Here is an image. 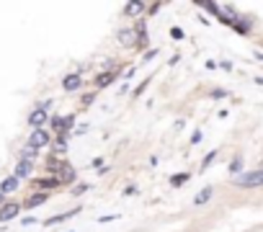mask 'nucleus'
I'll use <instances>...</instances> for the list:
<instances>
[{
	"label": "nucleus",
	"instance_id": "2eb2a0df",
	"mask_svg": "<svg viewBox=\"0 0 263 232\" xmlns=\"http://www.w3.org/2000/svg\"><path fill=\"white\" fill-rule=\"evenodd\" d=\"M57 183H60V178H49V181H39L36 186H39V188H54Z\"/></svg>",
	"mask_w": 263,
	"mask_h": 232
},
{
	"label": "nucleus",
	"instance_id": "ddd939ff",
	"mask_svg": "<svg viewBox=\"0 0 263 232\" xmlns=\"http://www.w3.org/2000/svg\"><path fill=\"white\" fill-rule=\"evenodd\" d=\"M111 80H114V72H103V75H98V80H96V85L98 88H106Z\"/></svg>",
	"mask_w": 263,
	"mask_h": 232
},
{
	"label": "nucleus",
	"instance_id": "b1692460",
	"mask_svg": "<svg viewBox=\"0 0 263 232\" xmlns=\"http://www.w3.org/2000/svg\"><path fill=\"white\" fill-rule=\"evenodd\" d=\"M0 201H3V193H0Z\"/></svg>",
	"mask_w": 263,
	"mask_h": 232
},
{
	"label": "nucleus",
	"instance_id": "0eeeda50",
	"mask_svg": "<svg viewBox=\"0 0 263 232\" xmlns=\"http://www.w3.org/2000/svg\"><path fill=\"white\" fill-rule=\"evenodd\" d=\"M52 127H54V129H70V127H72V116H54Z\"/></svg>",
	"mask_w": 263,
	"mask_h": 232
},
{
	"label": "nucleus",
	"instance_id": "9d476101",
	"mask_svg": "<svg viewBox=\"0 0 263 232\" xmlns=\"http://www.w3.org/2000/svg\"><path fill=\"white\" fill-rule=\"evenodd\" d=\"M209 199H212V188H204V191L199 193V196L194 199V204H196V207H204V204H207Z\"/></svg>",
	"mask_w": 263,
	"mask_h": 232
},
{
	"label": "nucleus",
	"instance_id": "aec40b11",
	"mask_svg": "<svg viewBox=\"0 0 263 232\" xmlns=\"http://www.w3.org/2000/svg\"><path fill=\"white\" fill-rule=\"evenodd\" d=\"M214 155H217V150H212V152L207 155V160H204V165H201V168H209V163L214 160Z\"/></svg>",
	"mask_w": 263,
	"mask_h": 232
},
{
	"label": "nucleus",
	"instance_id": "4be33fe9",
	"mask_svg": "<svg viewBox=\"0 0 263 232\" xmlns=\"http://www.w3.org/2000/svg\"><path fill=\"white\" fill-rule=\"evenodd\" d=\"M170 34H173L176 39H183V34H181V28H170Z\"/></svg>",
	"mask_w": 263,
	"mask_h": 232
},
{
	"label": "nucleus",
	"instance_id": "7ed1b4c3",
	"mask_svg": "<svg viewBox=\"0 0 263 232\" xmlns=\"http://www.w3.org/2000/svg\"><path fill=\"white\" fill-rule=\"evenodd\" d=\"M47 142H49V134H47L44 129H36V132L31 134V139H28V144H31V147H36V150L44 147Z\"/></svg>",
	"mask_w": 263,
	"mask_h": 232
},
{
	"label": "nucleus",
	"instance_id": "412c9836",
	"mask_svg": "<svg viewBox=\"0 0 263 232\" xmlns=\"http://www.w3.org/2000/svg\"><path fill=\"white\" fill-rule=\"evenodd\" d=\"M83 191H88V186H75L72 188V193H83Z\"/></svg>",
	"mask_w": 263,
	"mask_h": 232
},
{
	"label": "nucleus",
	"instance_id": "f8f14e48",
	"mask_svg": "<svg viewBox=\"0 0 263 232\" xmlns=\"http://www.w3.org/2000/svg\"><path fill=\"white\" fill-rule=\"evenodd\" d=\"M127 16H137V13H142L144 11V3H127Z\"/></svg>",
	"mask_w": 263,
	"mask_h": 232
},
{
	"label": "nucleus",
	"instance_id": "f03ea898",
	"mask_svg": "<svg viewBox=\"0 0 263 232\" xmlns=\"http://www.w3.org/2000/svg\"><path fill=\"white\" fill-rule=\"evenodd\" d=\"M44 122H47V111H44V108H36V111L28 116V124L34 127V132H36V129H42V124H44Z\"/></svg>",
	"mask_w": 263,
	"mask_h": 232
},
{
	"label": "nucleus",
	"instance_id": "6ab92c4d",
	"mask_svg": "<svg viewBox=\"0 0 263 232\" xmlns=\"http://www.w3.org/2000/svg\"><path fill=\"white\" fill-rule=\"evenodd\" d=\"M240 168H243V160H240V158H235V160H232V165H230V170H232V173H238Z\"/></svg>",
	"mask_w": 263,
	"mask_h": 232
},
{
	"label": "nucleus",
	"instance_id": "6e6552de",
	"mask_svg": "<svg viewBox=\"0 0 263 232\" xmlns=\"http://www.w3.org/2000/svg\"><path fill=\"white\" fill-rule=\"evenodd\" d=\"M16 188H18V178L16 176H11V178H6L3 183H0V193H11Z\"/></svg>",
	"mask_w": 263,
	"mask_h": 232
},
{
	"label": "nucleus",
	"instance_id": "5701e85b",
	"mask_svg": "<svg viewBox=\"0 0 263 232\" xmlns=\"http://www.w3.org/2000/svg\"><path fill=\"white\" fill-rule=\"evenodd\" d=\"M255 83H258V85H263V77H258V80H255Z\"/></svg>",
	"mask_w": 263,
	"mask_h": 232
},
{
	"label": "nucleus",
	"instance_id": "f257e3e1",
	"mask_svg": "<svg viewBox=\"0 0 263 232\" xmlns=\"http://www.w3.org/2000/svg\"><path fill=\"white\" fill-rule=\"evenodd\" d=\"M235 183H238L240 188H258V186H263V168H260V170H248V173H243Z\"/></svg>",
	"mask_w": 263,
	"mask_h": 232
},
{
	"label": "nucleus",
	"instance_id": "20e7f679",
	"mask_svg": "<svg viewBox=\"0 0 263 232\" xmlns=\"http://www.w3.org/2000/svg\"><path fill=\"white\" fill-rule=\"evenodd\" d=\"M18 212H21V207H18V204H8V207H3V209H0V222H8V219H13Z\"/></svg>",
	"mask_w": 263,
	"mask_h": 232
},
{
	"label": "nucleus",
	"instance_id": "f3484780",
	"mask_svg": "<svg viewBox=\"0 0 263 232\" xmlns=\"http://www.w3.org/2000/svg\"><path fill=\"white\" fill-rule=\"evenodd\" d=\"M34 155H36V147H31V144H26V147H23V160H31V158H34Z\"/></svg>",
	"mask_w": 263,
	"mask_h": 232
},
{
	"label": "nucleus",
	"instance_id": "1a4fd4ad",
	"mask_svg": "<svg viewBox=\"0 0 263 232\" xmlns=\"http://www.w3.org/2000/svg\"><path fill=\"white\" fill-rule=\"evenodd\" d=\"M28 173H31V160H21L16 165V178H26Z\"/></svg>",
	"mask_w": 263,
	"mask_h": 232
},
{
	"label": "nucleus",
	"instance_id": "39448f33",
	"mask_svg": "<svg viewBox=\"0 0 263 232\" xmlns=\"http://www.w3.org/2000/svg\"><path fill=\"white\" fill-rule=\"evenodd\" d=\"M80 85H83L80 75H67V77H65V83H62V88H65V91H78Z\"/></svg>",
	"mask_w": 263,
	"mask_h": 232
},
{
	"label": "nucleus",
	"instance_id": "4468645a",
	"mask_svg": "<svg viewBox=\"0 0 263 232\" xmlns=\"http://www.w3.org/2000/svg\"><path fill=\"white\" fill-rule=\"evenodd\" d=\"M44 199H47V193H39V196H31V199H28V201H26L23 207H28V209H34V207H39V204H42Z\"/></svg>",
	"mask_w": 263,
	"mask_h": 232
},
{
	"label": "nucleus",
	"instance_id": "a211bd4d",
	"mask_svg": "<svg viewBox=\"0 0 263 232\" xmlns=\"http://www.w3.org/2000/svg\"><path fill=\"white\" fill-rule=\"evenodd\" d=\"M170 181H173V186H181V183H186V181H189V173H183V176H173Z\"/></svg>",
	"mask_w": 263,
	"mask_h": 232
},
{
	"label": "nucleus",
	"instance_id": "9b49d317",
	"mask_svg": "<svg viewBox=\"0 0 263 232\" xmlns=\"http://www.w3.org/2000/svg\"><path fill=\"white\" fill-rule=\"evenodd\" d=\"M80 209H72V212H65V214H60V217H52V219H47V224H57V222H65V219H70V217H75Z\"/></svg>",
	"mask_w": 263,
	"mask_h": 232
},
{
	"label": "nucleus",
	"instance_id": "dca6fc26",
	"mask_svg": "<svg viewBox=\"0 0 263 232\" xmlns=\"http://www.w3.org/2000/svg\"><path fill=\"white\" fill-rule=\"evenodd\" d=\"M72 178H75V170H72V168H62L60 181H65V183H67V181H72Z\"/></svg>",
	"mask_w": 263,
	"mask_h": 232
},
{
	"label": "nucleus",
	"instance_id": "423d86ee",
	"mask_svg": "<svg viewBox=\"0 0 263 232\" xmlns=\"http://www.w3.org/2000/svg\"><path fill=\"white\" fill-rule=\"evenodd\" d=\"M134 36H137L134 28H122V31H119V42H122L124 47H132V44H134Z\"/></svg>",
	"mask_w": 263,
	"mask_h": 232
}]
</instances>
